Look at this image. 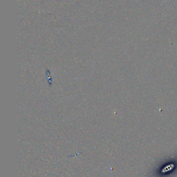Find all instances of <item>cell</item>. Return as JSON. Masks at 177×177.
Instances as JSON below:
<instances>
[{"label":"cell","mask_w":177,"mask_h":177,"mask_svg":"<svg viewBox=\"0 0 177 177\" xmlns=\"http://www.w3.org/2000/svg\"><path fill=\"white\" fill-rule=\"evenodd\" d=\"M48 84H49V86L51 87L52 85V79H51V75L49 73L48 71Z\"/></svg>","instance_id":"6da1fadb"}]
</instances>
